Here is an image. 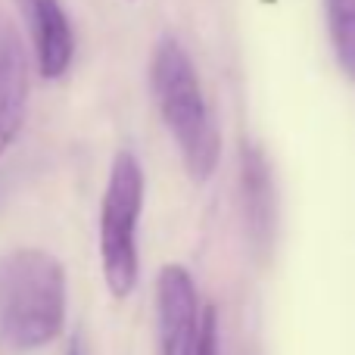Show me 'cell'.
Returning <instances> with one entry per match:
<instances>
[{
	"mask_svg": "<svg viewBox=\"0 0 355 355\" xmlns=\"http://www.w3.org/2000/svg\"><path fill=\"white\" fill-rule=\"evenodd\" d=\"M200 296L184 265H162L156 275V340L159 355H193L200 331Z\"/></svg>",
	"mask_w": 355,
	"mask_h": 355,
	"instance_id": "5b68a950",
	"label": "cell"
},
{
	"mask_svg": "<svg viewBox=\"0 0 355 355\" xmlns=\"http://www.w3.org/2000/svg\"><path fill=\"white\" fill-rule=\"evenodd\" d=\"M66 355H87V349H85V340H81V334H72V337H69Z\"/></svg>",
	"mask_w": 355,
	"mask_h": 355,
	"instance_id": "30bf717a",
	"label": "cell"
},
{
	"mask_svg": "<svg viewBox=\"0 0 355 355\" xmlns=\"http://www.w3.org/2000/svg\"><path fill=\"white\" fill-rule=\"evenodd\" d=\"M193 355H225V349H221V318L215 306L200 309V331H196Z\"/></svg>",
	"mask_w": 355,
	"mask_h": 355,
	"instance_id": "9c48e42d",
	"label": "cell"
},
{
	"mask_svg": "<svg viewBox=\"0 0 355 355\" xmlns=\"http://www.w3.org/2000/svg\"><path fill=\"white\" fill-rule=\"evenodd\" d=\"M35 47L37 75L56 81L75 60V31L60 0H16Z\"/></svg>",
	"mask_w": 355,
	"mask_h": 355,
	"instance_id": "8992f818",
	"label": "cell"
},
{
	"mask_svg": "<svg viewBox=\"0 0 355 355\" xmlns=\"http://www.w3.org/2000/svg\"><path fill=\"white\" fill-rule=\"evenodd\" d=\"M324 19L334 60L355 81V0H324Z\"/></svg>",
	"mask_w": 355,
	"mask_h": 355,
	"instance_id": "ba28073f",
	"label": "cell"
},
{
	"mask_svg": "<svg viewBox=\"0 0 355 355\" xmlns=\"http://www.w3.org/2000/svg\"><path fill=\"white\" fill-rule=\"evenodd\" d=\"M150 94L172 135L178 156L193 184H206L221 162V135L206 106L200 75L175 35H162L150 53Z\"/></svg>",
	"mask_w": 355,
	"mask_h": 355,
	"instance_id": "6da1fadb",
	"label": "cell"
},
{
	"mask_svg": "<svg viewBox=\"0 0 355 355\" xmlns=\"http://www.w3.org/2000/svg\"><path fill=\"white\" fill-rule=\"evenodd\" d=\"M240 212L250 250L256 262H268L277 243V221H281V202H277L275 168L259 144H243L240 150Z\"/></svg>",
	"mask_w": 355,
	"mask_h": 355,
	"instance_id": "277c9868",
	"label": "cell"
},
{
	"mask_svg": "<svg viewBox=\"0 0 355 355\" xmlns=\"http://www.w3.org/2000/svg\"><path fill=\"white\" fill-rule=\"evenodd\" d=\"M144 168L131 150H119L100 200V265L112 300H128L137 287V225L144 212Z\"/></svg>",
	"mask_w": 355,
	"mask_h": 355,
	"instance_id": "3957f363",
	"label": "cell"
},
{
	"mask_svg": "<svg viewBox=\"0 0 355 355\" xmlns=\"http://www.w3.org/2000/svg\"><path fill=\"white\" fill-rule=\"evenodd\" d=\"M28 110V60L12 25L0 16V156L12 147Z\"/></svg>",
	"mask_w": 355,
	"mask_h": 355,
	"instance_id": "52a82bcc",
	"label": "cell"
},
{
	"mask_svg": "<svg viewBox=\"0 0 355 355\" xmlns=\"http://www.w3.org/2000/svg\"><path fill=\"white\" fill-rule=\"evenodd\" d=\"M66 324V268L44 250L0 259V340L10 352L50 346Z\"/></svg>",
	"mask_w": 355,
	"mask_h": 355,
	"instance_id": "7a4b0ae2",
	"label": "cell"
}]
</instances>
